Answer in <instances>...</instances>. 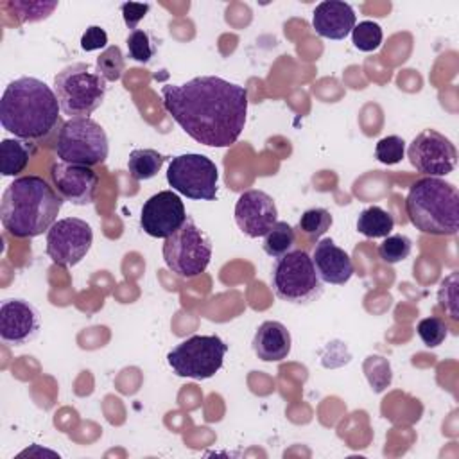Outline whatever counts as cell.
Returning a JSON list of instances; mask_svg holds the SVG:
<instances>
[{"instance_id": "12", "label": "cell", "mask_w": 459, "mask_h": 459, "mask_svg": "<svg viewBox=\"0 0 459 459\" xmlns=\"http://www.w3.org/2000/svg\"><path fill=\"white\" fill-rule=\"evenodd\" d=\"M411 165L429 176L439 178L450 174L457 165L455 145L436 129H423L407 147Z\"/></svg>"}, {"instance_id": "8", "label": "cell", "mask_w": 459, "mask_h": 459, "mask_svg": "<svg viewBox=\"0 0 459 459\" xmlns=\"http://www.w3.org/2000/svg\"><path fill=\"white\" fill-rule=\"evenodd\" d=\"M212 240L195 226L192 217L181 224L163 242V260L167 267L179 278H195L208 267L212 260Z\"/></svg>"}, {"instance_id": "29", "label": "cell", "mask_w": 459, "mask_h": 459, "mask_svg": "<svg viewBox=\"0 0 459 459\" xmlns=\"http://www.w3.org/2000/svg\"><path fill=\"white\" fill-rule=\"evenodd\" d=\"M418 335L421 339V342L427 346V348H436L439 344H443V341L446 339L448 335V328H446V323L437 317V316H430V317H423L418 326Z\"/></svg>"}, {"instance_id": "10", "label": "cell", "mask_w": 459, "mask_h": 459, "mask_svg": "<svg viewBox=\"0 0 459 459\" xmlns=\"http://www.w3.org/2000/svg\"><path fill=\"white\" fill-rule=\"evenodd\" d=\"M167 181L172 190L195 201H213L217 197L219 170L204 154L186 152L170 160Z\"/></svg>"}, {"instance_id": "24", "label": "cell", "mask_w": 459, "mask_h": 459, "mask_svg": "<svg viewBox=\"0 0 459 459\" xmlns=\"http://www.w3.org/2000/svg\"><path fill=\"white\" fill-rule=\"evenodd\" d=\"M95 68L104 81H109V82L118 81L126 70V61H124V54H122L120 47H117V45L106 47L100 52V56L97 57Z\"/></svg>"}, {"instance_id": "11", "label": "cell", "mask_w": 459, "mask_h": 459, "mask_svg": "<svg viewBox=\"0 0 459 459\" xmlns=\"http://www.w3.org/2000/svg\"><path fill=\"white\" fill-rule=\"evenodd\" d=\"M93 242L91 226L77 217L56 221L47 231V255L61 267L77 265Z\"/></svg>"}, {"instance_id": "25", "label": "cell", "mask_w": 459, "mask_h": 459, "mask_svg": "<svg viewBox=\"0 0 459 459\" xmlns=\"http://www.w3.org/2000/svg\"><path fill=\"white\" fill-rule=\"evenodd\" d=\"M382 27L377 22L364 20L359 22L351 30V41L353 47L360 52H373L382 45Z\"/></svg>"}, {"instance_id": "18", "label": "cell", "mask_w": 459, "mask_h": 459, "mask_svg": "<svg viewBox=\"0 0 459 459\" xmlns=\"http://www.w3.org/2000/svg\"><path fill=\"white\" fill-rule=\"evenodd\" d=\"M312 262L323 283L344 285L355 271L350 255L332 238H321L316 242Z\"/></svg>"}, {"instance_id": "14", "label": "cell", "mask_w": 459, "mask_h": 459, "mask_svg": "<svg viewBox=\"0 0 459 459\" xmlns=\"http://www.w3.org/2000/svg\"><path fill=\"white\" fill-rule=\"evenodd\" d=\"M50 178L57 194L77 206H86L95 201L99 176L88 165L56 161L50 167Z\"/></svg>"}, {"instance_id": "21", "label": "cell", "mask_w": 459, "mask_h": 459, "mask_svg": "<svg viewBox=\"0 0 459 459\" xmlns=\"http://www.w3.org/2000/svg\"><path fill=\"white\" fill-rule=\"evenodd\" d=\"M393 228H394L393 215L377 204L364 208L357 217V231L368 238L387 237L393 231Z\"/></svg>"}, {"instance_id": "30", "label": "cell", "mask_w": 459, "mask_h": 459, "mask_svg": "<svg viewBox=\"0 0 459 459\" xmlns=\"http://www.w3.org/2000/svg\"><path fill=\"white\" fill-rule=\"evenodd\" d=\"M5 5L14 9L22 23H27L48 18L50 13L57 7V2H9Z\"/></svg>"}, {"instance_id": "4", "label": "cell", "mask_w": 459, "mask_h": 459, "mask_svg": "<svg viewBox=\"0 0 459 459\" xmlns=\"http://www.w3.org/2000/svg\"><path fill=\"white\" fill-rule=\"evenodd\" d=\"M459 192L439 178H421L407 192L411 224L427 235H455L459 230Z\"/></svg>"}, {"instance_id": "32", "label": "cell", "mask_w": 459, "mask_h": 459, "mask_svg": "<svg viewBox=\"0 0 459 459\" xmlns=\"http://www.w3.org/2000/svg\"><path fill=\"white\" fill-rule=\"evenodd\" d=\"M151 5L149 4H138V2H126L120 5L122 11V18L127 29L136 30V25L145 18V14L149 13Z\"/></svg>"}, {"instance_id": "9", "label": "cell", "mask_w": 459, "mask_h": 459, "mask_svg": "<svg viewBox=\"0 0 459 459\" xmlns=\"http://www.w3.org/2000/svg\"><path fill=\"white\" fill-rule=\"evenodd\" d=\"M226 351L219 335H192L169 351L167 362L178 377L206 380L222 368Z\"/></svg>"}, {"instance_id": "15", "label": "cell", "mask_w": 459, "mask_h": 459, "mask_svg": "<svg viewBox=\"0 0 459 459\" xmlns=\"http://www.w3.org/2000/svg\"><path fill=\"white\" fill-rule=\"evenodd\" d=\"M278 221V210L273 197L262 190H246L235 203V222L238 230L251 237H264Z\"/></svg>"}, {"instance_id": "33", "label": "cell", "mask_w": 459, "mask_h": 459, "mask_svg": "<svg viewBox=\"0 0 459 459\" xmlns=\"http://www.w3.org/2000/svg\"><path fill=\"white\" fill-rule=\"evenodd\" d=\"M108 45V34L102 27L99 25H90L82 36H81V48L84 52H91V50H99V48H106Z\"/></svg>"}, {"instance_id": "7", "label": "cell", "mask_w": 459, "mask_h": 459, "mask_svg": "<svg viewBox=\"0 0 459 459\" xmlns=\"http://www.w3.org/2000/svg\"><path fill=\"white\" fill-rule=\"evenodd\" d=\"M54 149L61 161L93 167L106 161L109 145L99 122L90 117H74L63 122Z\"/></svg>"}, {"instance_id": "23", "label": "cell", "mask_w": 459, "mask_h": 459, "mask_svg": "<svg viewBox=\"0 0 459 459\" xmlns=\"http://www.w3.org/2000/svg\"><path fill=\"white\" fill-rule=\"evenodd\" d=\"M296 242V235L290 224L283 222V221H276L274 226L264 235V251L273 256V258H280L283 255H287L289 251H292V246Z\"/></svg>"}, {"instance_id": "3", "label": "cell", "mask_w": 459, "mask_h": 459, "mask_svg": "<svg viewBox=\"0 0 459 459\" xmlns=\"http://www.w3.org/2000/svg\"><path fill=\"white\" fill-rule=\"evenodd\" d=\"M63 197L41 176L16 178L4 192L0 219L4 228L16 238L43 235L56 222Z\"/></svg>"}, {"instance_id": "6", "label": "cell", "mask_w": 459, "mask_h": 459, "mask_svg": "<svg viewBox=\"0 0 459 459\" xmlns=\"http://www.w3.org/2000/svg\"><path fill=\"white\" fill-rule=\"evenodd\" d=\"M271 283L276 298L292 305H308L323 294V281L312 256L303 249L289 251L274 264Z\"/></svg>"}, {"instance_id": "26", "label": "cell", "mask_w": 459, "mask_h": 459, "mask_svg": "<svg viewBox=\"0 0 459 459\" xmlns=\"http://www.w3.org/2000/svg\"><path fill=\"white\" fill-rule=\"evenodd\" d=\"M332 222V213L326 208H308L301 213L298 228L310 238H319L330 230Z\"/></svg>"}, {"instance_id": "2", "label": "cell", "mask_w": 459, "mask_h": 459, "mask_svg": "<svg viewBox=\"0 0 459 459\" xmlns=\"http://www.w3.org/2000/svg\"><path fill=\"white\" fill-rule=\"evenodd\" d=\"M56 91L36 77L11 81L0 99V124L16 138L29 142L47 140L59 122Z\"/></svg>"}, {"instance_id": "13", "label": "cell", "mask_w": 459, "mask_h": 459, "mask_svg": "<svg viewBox=\"0 0 459 459\" xmlns=\"http://www.w3.org/2000/svg\"><path fill=\"white\" fill-rule=\"evenodd\" d=\"M186 217L181 197L172 190H161L143 203L140 226L147 235L165 240L181 228Z\"/></svg>"}, {"instance_id": "16", "label": "cell", "mask_w": 459, "mask_h": 459, "mask_svg": "<svg viewBox=\"0 0 459 459\" xmlns=\"http://www.w3.org/2000/svg\"><path fill=\"white\" fill-rule=\"evenodd\" d=\"M41 328L39 312L25 299L11 298L0 305V339L11 346L30 342Z\"/></svg>"}, {"instance_id": "27", "label": "cell", "mask_w": 459, "mask_h": 459, "mask_svg": "<svg viewBox=\"0 0 459 459\" xmlns=\"http://www.w3.org/2000/svg\"><path fill=\"white\" fill-rule=\"evenodd\" d=\"M412 251V240L407 235H387L382 244H378V256L385 264L403 262Z\"/></svg>"}, {"instance_id": "31", "label": "cell", "mask_w": 459, "mask_h": 459, "mask_svg": "<svg viewBox=\"0 0 459 459\" xmlns=\"http://www.w3.org/2000/svg\"><path fill=\"white\" fill-rule=\"evenodd\" d=\"M405 154V140L396 134L384 136L377 142L375 147V158L384 165H394L398 163Z\"/></svg>"}, {"instance_id": "22", "label": "cell", "mask_w": 459, "mask_h": 459, "mask_svg": "<svg viewBox=\"0 0 459 459\" xmlns=\"http://www.w3.org/2000/svg\"><path fill=\"white\" fill-rule=\"evenodd\" d=\"M165 161V156L154 149H133L127 160L129 176L136 181L151 179L158 174Z\"/></svg>"}, {"instance_id": "1", "label": "cell", "mask_w": 459, "mask_h": 459, "mask_svg": "<svg viewBox=\"0 0 459 459\" xmlns=\"http://www.w3.org/2000/svg\"><path fill=\"white\" fill-rule=\"evenodd\" d=\"M163 108L179 127L206 147L233 145L247 117V90L217 75L161 86Z\"/></svg>"}, {"instance_id": "20", "label": "cell", "mask_w": 459, "mask_h": 459, "mask_svg": "<svg viewBox=\"0 0 459 459\" xmlns=\"http://www.w3.org/2000/svg\"><path fill=\"white\" fill-rule=\"evenodd\" d=\"M36 143L22 138H4L0 142V172L2 176H18L34 156Z\"/></svg>"}, {"instance_id": "28", "label": "cell", "mask_w": 459, "mask_h": 459, "mask_svg": "<svg viewBox=\"0 0 459 459\" xmlns=\"http://www.w3.org/2000/svg\"><path fill=\"white\" fill-rule=\"evenodd\" d=\"M127 52H129V57L138 61V63H149L154 54H156V41L152 39V36L142 29H136V30H131L127 39Z\"/></svg>"}, {"instance_id": "5", "label": "cell", "mask_w": 459, "mask_h": 459, "mask_svg": "<svg viewBox=\"0 0 459 459\" xmlns=\"http://www.w3.org/2000/svg\"><path fill=\"white\" fill-rule=\"evenodd\" d=\"M59 108L70 118L88 117L106 97V81L88 63H72L54 77Z\"/></svg>"}, {"instance_id": "19", "label": "cell", "mask_w": 459, "mask_h": 459, "mask_svg": "<svg viewBox=\"0 0 459 459\" xmlns=\"http://www.w3.org/2000/svg\"><path fill=\"white\" fill-rule=\"evenodd\" d=\"M290 333L280 321H264L253 337V351L264 362H280L290 353Z\"/></svg>"}, {"instance_id": "17", "label": "cell", "mask_w": 459, "mask_h": 459, "mask_svg": "<svg viewBox=\"0 0 459 459\" xmlns=\"http://www.w3.org/2000/svg\"><path fill=\"white\" fill-rule=\"evenodd\" d=\"M357 25L355 11L341 0H325L312 13V27L321 38L344 39Z\"/></svg>"}]
</instances>
